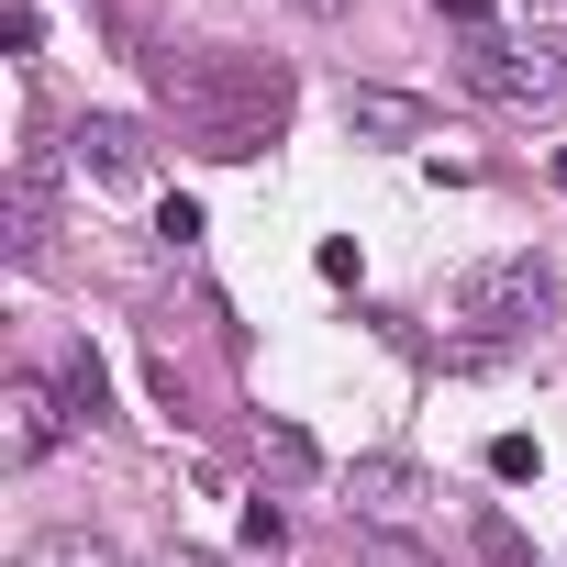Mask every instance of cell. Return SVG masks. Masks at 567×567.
Segmentation results:
<instances>
[{
  "instance_id": "6da1fadb",
  "label": "cell",
  "mask_w": 567,
  "mask_h": 567,
  "mask_svg": "<svg viewBox=\"0 0 567 567\" xmlns=\"http://www.w3.org/2000/svg\"><path fill=\"white\" fill-rule=\"evenodd\" d=\"M156 101L178 112V134L200 156H256L290 123V68H267V56H156Z\"/></svg>"
},
{
  "instance_id": "7a4b0ae2",
  "label": "cell",
  "mask_w": 567,
  "mask_h": 567,
  "mask_svg": "<svg viewBox=\"0 0 567 567\" xmlns=\"http://www.w3.org/2000/svg\"><path fill=\"white\" fill-rule=\"evenodd\" d=\"M467 79H478L489 101H556V90H567V34H534V45L467 34Z\"/></svg>"
},
{
  "instance_id": "3957f363",
  "label": "cell",
  "mask_w": 567,
  "mask_h": 567,
  "mask_svg": "<svg viewBox=\"0 0 567 567\" xmlns=\"http://www.w3.org/2000/svg\"><path fill=\"white\" fill-rule=\"evenodd\" d=\"M68 434H79V412H68V390H56V379H34V368L0 379V456H12V467L56 456Z\"/></svg>"
},
{
  "instance_id": "277c9868",
  "label": "cell",
  "mask_w": 567,
  "mask_h": 567,
  "mask_svg": "<svg viewBox=\"0 0 567 567\" xmlns=\"http://www.w3.org/2000/svg\"><path fill=\"white\" fill-rule=\"evenodd\" d=\"M68 156H79V178H101V189H134V178H145V134L112 123V112H90V123L68 134Z\"/></svg>"
},
{
  "instance_id": "5b68a950",
  "label": "cell",
  "mask_w": 567,
  "mask_h": 567,
  "mask_svg": "<svg viewBox=\"0 0 567 567\" xmlns=\"http://www.w3.org/2000/svg\"><path fill=\"white\" fill-rule=\"evenodd\" d=\"M456 312H512V323H534V312H545V267H534V256H512V267L467 278V290H456Z\"/></svg>"
},
{
  "instance_id": "8992f818",
  "label": "cell",
  "mask_w": 567,
  "mask_h": 567,
  "mask_svg": "<svg viewBox=\"0 0 567 567\" xmlns=\"http://www.w3.org/2000/svg\"><path fill=\"white\" fill-rule=\"evenodd\" d=\"M45 245H56V200H45V156H23V178H12V267H45Z\"/></svg>"
},
{
  "instance_id": "52a82bcc",
  "label": "cell",
  "mask_w": 567,
  "mask_h": 567,
  "mask_svg": "<svg viewBox=\"0 0 567 567\" xmlns=\"http://www.w3.org/2000/svg\"><path fill=\"white\" fill-rule=\"evenodd\" d=\"M346 123L379 134V145H412V134H423V101H401V90H346Z\"/></svg>"
},
{
  "instance_id": "ba28073f",
  "label": "cell",
  "mask_w": 567,
  "mask_h": 567,
  "mask_svg": "<svg viewBox=\"0 0 567 567\" xmlns=\"http://www.w3.org/2000/svg\"><path fill=\"white\" fill-rule=\"evenodd\" d=\"M357 501L390 523V512H423V467H401V456H357Z\"/></svg>"
},
{
  "instance_id": "9c48e42d",
  "label": "cell",
  "mask_w": 567,
  "mask_h": 567,
  "mask_svg": "<svg viewBox=\"0 0 567 567\" xmlns=\"http://www.w3.org/2000/svg\"><path fill=\"white\" fill-rule=\"evenodd\" d=\"M245 445H256V467H267V478H323V456H312V434H301V423H267V412H256V434H245Z\"/></svg>"
},
{
  "instance_id": "30bf717a",
  "label": "cell",
  "mask_w": 567,
  "mask_h": 567,
  "mask_svg": "<svg viewBox=\"0 0 567 567\" xmlns=\"http://www.w3.org/2000/svg\"><path fill=\"white\" fill-rule=\"evenodd\" d=\"M12 567H123V556H112L101 534H34V545H23Z\"/></svg>"
},
{
  "instance_id": "8fae6325",
  "label": "cell",
  "mask_w": 567,
  "mask_h": 567,
  "mask_svg": "<svg viewBox=\"0 0 567 567\" xmlns=\"http://www.w3.org/2000/svg\"><path fill=\"white\" fill-rule=\"evenodd\" d=\"M56 390H68V412H79V423H101V357H90V346L56 368Z\"/></svg>"
},
{
  "instance_id": "7c38bea8",
  "label": "cell",
  "mask_w": 567,
  "mask_h": 567,
  "mask_svg": "<svg viewBox=\"0 0 567 567\" xmlns=\"http://www.w3.org/2000/svg\"><path fill=\"white\" fill-rule=\"evenodd\" d=\"M357 567H445V556H423V545H401V534H368Z\"/></svg>"
},
{
  "instance_id": "4fadbf2b",
  "label": "cell",
  "mask_w": 567,
  "mask_h": 567,
  "mask_svg": "<svg viewBox=\"0 0 567 567\" xmlns=\"http://www.w3.org/2000/svg\"><path fill=\"white\" fill-rule=\"evenodd\" d=\"M489 478H534V434H489Z\"/></svg>"
},
{
  "instance_id": "5bb4252c",
  "label": "cell",
  "mask_w": 567,
  "mask_h": 567,
  "mask_svg": "<svg viewBox=\"0 0 567 567\" xmlns=\"http://www.w3.org/2000/svg\"><path fill=\"white\" fill-rule=\"evenodd\" d=\"M245 545H290V512H278V501H245Z\"/></svg>"
},
{
  "instance_id": "9a60e30c",
  "label": "cell",
  "mask_w": 567,
  "mask_h": 567,
  "mask_svg": "<svg viewBox=\"0 0 567 567\" xmlns=\"http://www.w3.org/2000/svg\"><path fill=\"white\" fill-rule=\"evenodd\" d=\"M445 23H467V34H489V0H434Z\"/></svg>"
},
{
  "instance_id": "2e32d148",
  "label": "cell",
  "mask_w": 567,
  "mask_h": 567,
  "mask_svg": "<svg viewBox=\"0 0 567 567\" xmlns=\"http://www.w3.org/2000/svg\"><path fill=\"white\" fill-rule=\"evenodd\" d=\"M290 12H312V23H346V12H357V0H290Z\"/></svg>"
},
{
  "instance_id": "e0dca14e",
  "label": "cell",
  "mask_w": 567,
  "mask_h": 567,
  "mask_svg": "<svg viewBox=\"0 0 567 567\" xmlns=\"http://www.w3.org/2000/svg\"><path fill=\"white\" fill-rule=\"evenodd\" d=\"M156 567H212V556H156Z\"/></svg>"
},
{
  "instance_id": "ac0fdd59",
  "label": "cell",
  "mask_w": 567,
  "mask_h": 567,
  "mask_svg": "<svg viewBox=\"0 0 567 567\" xmlns=\"http://www.w3.org/2000/svg\"><path fill=\"white\" fill-rule=\"evenodd\" d=\"M556 189H567V145H556Z\"/></svg>"
}]
</instances>
